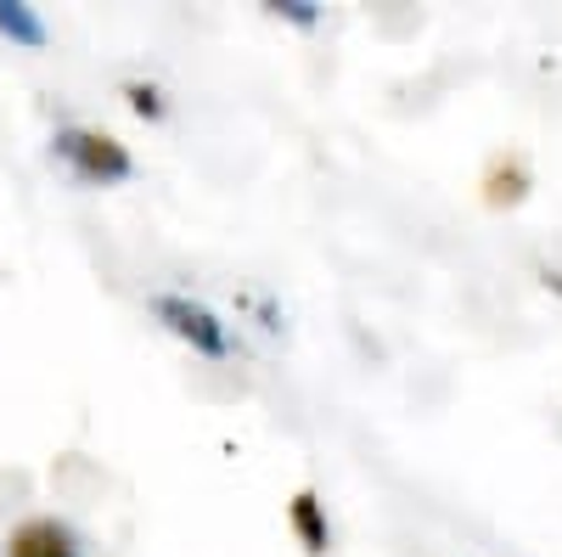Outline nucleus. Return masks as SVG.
Returning a JSON list of instances; mask_svg holds the SVG:
<instances>
[{
    "mask_svg": "<svg viewBox=\"0 0 562 557\" xmlns=\"http://www.w3.org/2000/svg\"><path fill=\"white\" fill-rule=\"evenodd\" d=\"M52 158H63L85 186H119L135 175V158L119 135L97 130V124H63L52 135Z\"/></svg>",
    "mask_w": 562,
    "mask_h": 557,
    "instance_id": "obj_1",
    "label": "nucleus"
},
{
    "mask_svg": "<svg viewBox=\"0 0 562 557\" xmlns=\"http://www.w3.org/2000/svg\"><path fill=\"white\" fill-rule=\"evenodd\" d=\"M153 321H158L169 338H180L192 355H209V360H225L231 355L225 321L203 299H192V293H153Z\"/></svg>",
    "mask_w": 562,
    "mask_h": 557,
    "instance_id": "obj_2",
    "label": "nucleus"
},
{
    "mask_svg": "<svg viewBox=\"0 0 562 557\" xmlns=\"http://www.w3.org/2000/svg\"><path fill=\"white\" fill-rule=\"evenodd\" d=\"M529 186H535V175H529V158H524V153H495V158L484 164L479 198H484V209L506 214V209H518V203L529 198Z\"/></svg>",
    "mask_w": 562,
    "mask_h": 557,
    "instance_id": "obj_3",
    "label": "nucleus"
},
{
    "mask_svg": "<svg viewBox=\"0 0 562 557\" xmlns=\"http://www.w3.org/2000/svg\"><path fill=\"white\" fill-rule=\"evenodd\" d=\"M7 557H85V546L63 519H23L7 535Z\"/></svg>",
    "mask_w": 562,
    "mask_h": 557,
    "instance_id": "obj_4",
    "label": "nucleus"
},
{
    "mask_svg": "<svg viewBox=\"0 0 562 557\" xmlns=\"http://www.w3.org/2000/svg\"><path fill=\"white\" fill-rule=\"evenodd\" d=\"M288 530L299 535L304 557H326V552H333V524H326V501L315 490H299L288 501Z\"/></svg>",
    "mask_w": 562,
    "mask_h": 557,
    "instance_id": "obj_5",
    "label": "nucleus"
},
{
    "mask_svg": "<svg viewBox=\"0 0 562 557\" xmlns=\"http://www.w3.org/2000/svg\"><path fill=\"white\" fill-rule=\"evenodd\" d=\"M0 34H7L12 45H23V52H40V45L52 40L45 18L34 7H23V0H0Z\"/></svg>",
    "mask_w": 562,
    "mask_h": 557,
    "instance_id": "obj_6",
    "label": "nucleus"
},
{
    "mask_svg": "<svg viewBox=\"0 0 562 557\" xmlns=\"http://www.w3.org/2000/svg\"><path fill=\"white\" fill-rule=\"evenodd\" d=\"M124 102H130L135 119H147V124L169 119V102H164V90H158L153 79H130V85H124Z\"/></svg>",
    "mask_w": 562,
    "mask_h": 557,
    "instance_id": "obj_7",
    "label": "nucleus"
},
{
    "mask_svg": "<svg viewBox=\"0 0 562 557\" xmlns=\"http://www.w3.org/2000/svg\"><path fill=\"white\" fill-rule=\"evenodd\" d=\"M270 12L288 18V23H299V29H315V23H321V7H315V0H270Z\"/></svg>",
    "mask_w": 562,
    "mask_h": 557,
    "instance_id": "obj_8",
    "label": "nucleus"
},
{
    "mask_svg": "<svg viewBox=\"0 0 562 557\" xmlns=\"http://www.w3.org/2000/svg\"><path fill=\"white\" fill-rule=\"evenodd\" d=\"M540 282H546V293H557V299H562V270H551V265H546V270H540Z\"/></svg>",
    "mask_w": 562,
    "mask_h": 557,
    "instance_id": "obj_9",
    "label": "nucleus"
}]
</instances>
